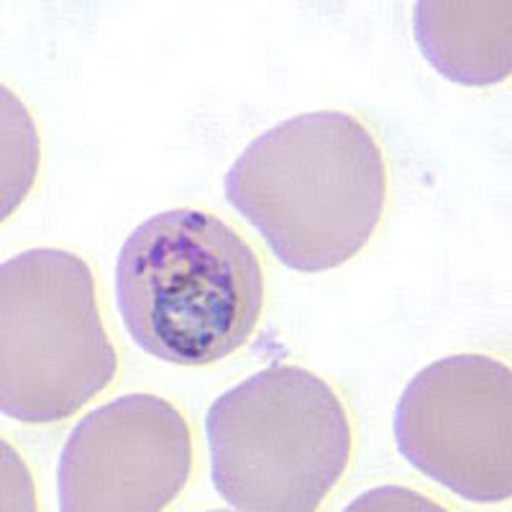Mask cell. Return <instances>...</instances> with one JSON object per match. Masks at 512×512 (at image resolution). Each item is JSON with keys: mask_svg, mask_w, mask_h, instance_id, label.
Instances as JSON below:
<instances>
[{"mask_svg": "<svg viewBox=\"0 0 512 512\" xmlns=\"http://www.w3.org/2000/svg\"><path fill=\"white\" fill-rule=\"evenodd\" d=\"M223 195L295 272H328L372 241L387 205V162L374 134L344 111L287 118L256 136Z\"/></svg>", "mask_w": 512, "mask_h": 512, "instance_id": "cell-1", "label": "cell"}, {"mask_svg": "<svg viewBox=\"0 0 512 512\" xmlns=\"http://www.w3.org/2000/svg\"><path fill=\"white\" fill-rule=\"evenodd\" d=\"M192 472L185 415L159 395H123L72 428L57 466L59 510L157 512Z\"/></svg>", "mask_w": 512, "mask_h": 512, "instance_id": "cell-6", "label": "cell"}, {"mask_svg": "<svg viewBox=\"0 0 512 512\" xmlns=\"http://www.w3.org/2000/svg\"><path fill=\"white\" fill-rule=\"evenodd\" d=\"M118 374L93 269L62 249H29L0 267V408L21 423H62Z\"/></svg>", "mask_w": 512, "mask_h": 512, "instance_id": "cell-4", "label": "cell"}, {"mask_svg": "<svg viewBox=\"0 0 512 512\" xmlns=\"http://www.w3.org/2000/svg\"><path fill=\"white\" fill-rule=\"evenodd\" d=\"M402 459L469 502L512 495V374L484 354H454L420 369L395 410Z\"/></svg>", "mask_w": 512, "mask_h": 512, "instance_id": "cell-5", "label": "cell"}, {"mask_svg": "<svg viewBox=\"0 0 512 512\" xmlns=\"http://www.w3.org/2000/svg\"><path fill=\"white\" fill-rule=\"evenodd\" d=\"M213 487L241 512H313L349 469L351 420L318 374L272 364L205 415Z\"/></svg>", "mask_w": 512, "mask_h": 512, "instance_id": "cell-3", "label": "cell"}, {"mask_svg": "<svg viewBox=\"0 0 512 512\" xmlns=\"http://www.w3.org/2000/svg\"><path fill=\"white\" fill-rule=\"evenodd\" d=\"M413 26L423 57L446 80L487 88L510 77V0H420Z\"/></svg>", "mask_w": 512, "mask_h": 512, "instance_id": "cell-7", "label": "cell"}, {"mask_svg": "<svg viewBox=\"0 0 512 512\" xmlns=\"http://www.w3.org/2000/svg\"><path fill=\"white\" fill-rule=\"evenodd\" d=\"M116 305L141 351L177 367H210L254 336L264 269L249 241L208 210H162L118 251Z\"/></svg>", "mask_w": 512, "mask_h": 512, "instance_id": "cell-2", "label": "cell"}]
</instances>
